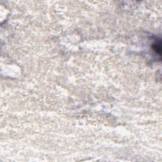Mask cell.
Here are the masks:
<instances>
[{"label": "cell", "instance_id": "1", "mask_svg": "<svg viewBox=\"0 0 162 162\" xmlns=\"http://www.w3.org/2000/svg\"><path fill=\"white\" fill-rule=\"evenodd\" d=\"M161 39H157L154 44H153V48L157 54L159 55V57H161Z\"/></svg>", "mask_w": 162, "mask_h": 162}]
</instances>
